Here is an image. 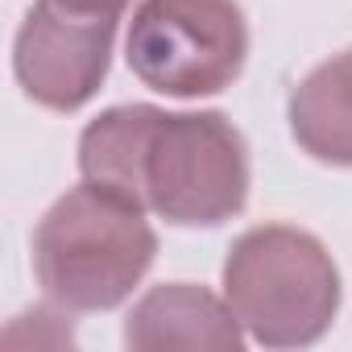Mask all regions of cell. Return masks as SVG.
<instances>
[{
	"label": "cell",
	"instance_id": "obj_1",
	"mask_svg": "<svg viewBox=\"0 0 352 352\" xmlns=\"http://www.w3.org/2000/svg\"><path fill=\"white\" fill-rule=\"evenodd\" d=\"M83 179L174 224H220L245 204V145L220 116L116 108L79 145Z\"/></svg>",
	"mask_w": 352,
	"mask_h": 352
},
{
	"label": "cell",
	"instance_id": "obj_2",
	"mask_svg": "<svg viewBox=\"0 0 352 352\" xmlns=\"http://www.w3.org/2000/svg\"><path fill=\"white\" fill-rule=\"evenodd\" d=\"M149 261L153 232L141 208L91 183L58 199L34 236L38 282L71 311L116 307Z\"/></svg>",
	"mask_w": 352,
	"mask_h": 352
},
{
	"label": "cell",
	"instance_id": "obj_3",
	"mask_svg": "<svg viewBox=\"0 0 352 352\" xmlns=\"http://www.w3.org/2000/svg\"><path fill=\"white\" fill-rule=\"evenodd\" d=\"M228 307L265 344H307L336 315L327 253L290 228H257L228 257Z\"/></svg>",
	"mask_w": 352,
	"mask_h": 352
},
{
	"label": "cell",
	"instance_id": "obj_4",
	"mask_svg": "<svg viewBox=\"0 0 352 352\" xmlns=\"http://www.w3.org/2000/svg\"><path fill=\"white\" fill-rule=\"evenodd\" d=\"M245 46L232 0H145L129 30V67L153 91L212 96L236 79Z\"/></svg>",
	"mask_w": 352,
	"mask_h": 352
},
{
	"label": "cell",
	"instance_id": "obj_5",
	"mask_svg": "<svg viewBox=\"0 0 352 352\" xmlns=\"http://www.w3.org/2000/svg\"><path fill=\"white\" fill-rule=\"evenodd\" d=\"M112 21L108 13L42 0L17 38V75L25 91L50 108H79L104 79Z\"/></svg>",
	"mask_w": 352,
	"mask_h": 352
},
{
	"label": "cell",
	"instance_id": "obj_6",
	"mask_svg": "<svg viewBox=\"0 0 352 352\" xmlns=\"http://www.w3.org/2000/svg\"><path fill=\"white\" fill-rule=\"evenodd\" d=\"M129 344L137 348H162V344H220L236 348V323L228 311H220L216 298L191 286H166L153 290L129 319Z\"/></svg>",
	"mask_w": 352,
	"mask_h": 352
},
{
	"label": "cell",
	"instance_id": "obj_7",
	"mask_svg": "<svg viewBox=\"0 0 352 352\" xmlns=\"http://www.w3.org/2000/svg\"><path fill=\"white\" fill-rule=\"evenodd\" d=\"M294 137L323 162L352 166V50L323 63L290 100Z\"/></svg>",
	"mask_w": 352,
	"mask_h": 352
},
{
	"label": "cell",
	"instance_id": "obj_8",
	"mask_svg": "<svg viewBox=\"0 0 352 352\" xmlns=\"http://www.w3.org/2000/svg\"><path fill=\"white\" fill-rule=\"evenodd\" d=\"M63 5H71V9H87V13H108V17H116V13L124 9V0H63Z\"/></svg>",
	"mask_w": 352,
	"mask_h": 352
}]
</instances>
